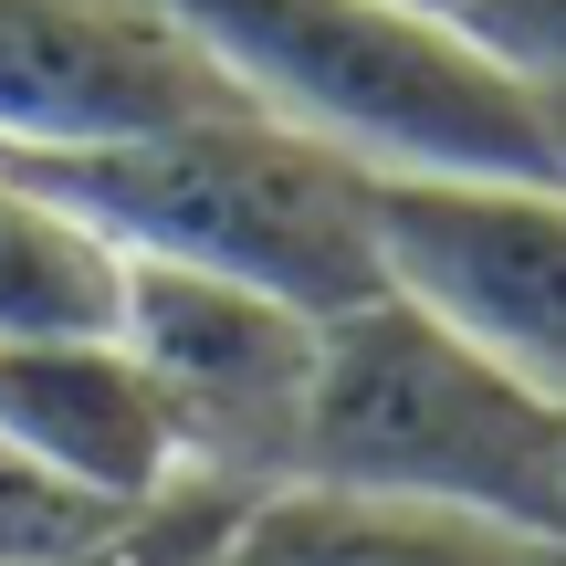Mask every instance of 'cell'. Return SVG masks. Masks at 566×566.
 <instances>
[{
    "mask_svg": "<svg viewBox=\"0 0 566 566\" xmlns=\"http://www.w3.org/2000/svg\"><path fill=\"white\" fill-rule=\"evenodd\" d=\"M263 116L378 179H556L566 147L535 95L420 0H158Z\"/></svg>",
    "mask_w": 566,
    "mask_h": 566,
    "instance_id": "cell-1",
    "label": "cell"
},
{
    "mask_svg": "<svg viewBox=\"0 0 566 566\" xmlns=\"http://www.w3.org/2000/svg\"><path fill=\"white\" fill-rule=\"evenodd\" d=\"M11 179L95 221L116 252H158V263H200L231 283L304 304V315H346L378 294V221H367V179L378 168L336 158L325 137L231 105V116H179L147 137H84V147H0Z\"/></svg>",
    "mask_w": 566,
    "mask_h": 566,
    "instance_id": "cell-2",
    "label": "cell"
},
{
    "mask_svg": "<svg viewBox=\"0 0 566 566\" xmlns=\"http://www.w3.org/2000/svg\"><path fill=\"white\" fill-rule=\"evenodd\" d=\"M566 409H546L525 378L472 357L451 325H430L409 294H367L325 315L315 388H304L294 483L346 493H409V504L493 514L514 535L566 525Z\"/></svg>",
    "mask_w": 566,
    "mask_h": 566,
    "instance_id": "cell-3",
    "label": "cell"
},
{
    "mask_svg": "<svg viewBox=\"0 0 566 566\" xmlns=\"http://www.w3.org/2000/svg\"><path fill=\"white\" fill-rule=\"evenodd\" d=\"M315 336L325 325L304 315V304L263 294V283L126 252L116 346L137 357V378L158 388L168 441H179V472H200V483H231V493L294 483Z\"/></svg>",
    "mask_w": 566,
    "mask_h": 566,
    "instance_id": "cell-4",
    "label": "cell"
},
{
    "mask_svg": "<svg viewBox=\"0 0 566 566\" xmlns=\"http://www.w3.org/2000/svg\"><path fill=\"white\" fill-rule=\"evenodd\" d=\"M378 283L566 409V168L556 179H367Z\"/></svg>",
    "mask_w": 566,
    "mask_h": 566,
    "instance_id": "cell-5",
    "label": "cell"
},
{
    "mask_svg": "<svg viewBox=\"0 0 566 566\" xmlns=\"http://www.w3.org/2000/svg\"><path fill=\"white\" fill-rule=\"evenodd\" d=\"M252 105L158 0H0V147L147 137Z\"/></svg>",
    "mask_w": 566,
    "mask_h": 566,
    "instance_id": "cell-6",
    "label": "cell"
},
{
    "mask_svg": "<svg viewBox=\"0 0 566 566\" xmlns=\"http://www.w3.org/2000/svg\"><path fill=\"white\" fill-rule=\"evenodd\" d=\"M0 441L105 504L179 483L168 409L116 336H0Z\"/></svg>",
    "mask_w": 566,
    "mask_h": 566,
    "instance_id": "cell-7",
    "label": "cell"
},
{
    "mask_svg": "<svg viewBox=\"0 0 566 566\" xmlns=\"http://www.w3.org/2000/svg\"><path fill=\"white\" fill-rule=\"evenodd\" d=\"M242 566H566V546L514 535L493 514L409 504V493H346V483H273L231 525Z\"/></svg>",
    "mask_w": 566,
    "mask_h": 566,
    "instance_id": "cell-8",
    "label": "cell"
},
{
    "mask_svg": "<svg viewBox=\"0 0 566 566\" xmlns=\"http://www.w3.org/2000/svg\"><path fill=\"white\" fill-rule=\"evenodd\" d=\"M242 504H252V493L179 472V483H168V493H147L137 514H116L95 546H63V556H11V566H210V556H221V535L242 525Z\"/></svg>",
    "mask_w": 566,
    "mask_h": 566,
    "instance_id": "cell-9",
    "label": "cell"
},
{
    "mask_svg": "<svg viewBox=\"0 0 566 566\" xmlns=\"http://www.w3.org/2000/svg\"><path fill=\"white\" fill-rule=\"evenodd\" d=\"M462 21H472V42L535 95V116H546L556 147H566V0H462Z\"/></svg>",
    "mask_w": 566,
    "mask_h": 566,
    "instance_id": "cell-10",
    "label": "cell"
},
{
    "mask_svg": "<svg viewBox=\"0 0 566 566\" xmlns=\"http://www.w3.org/2000/svg\"><path fill=\"white\" fill-rule=\"evenodd\" d=\"M210 566H242V556H231V535H221V556H210Z\"/></svg>",
    "mask_w": 566,
    "mask_h": 566,
    "instance_id": "cell-11",
    "label": "cell"
},
{
    "mask_svg": "<svg viewBox=\"0 0 566 566\" xmlns=\"http://www.w3.org/2000/svg\"><path fill=\"white\" fill-rule=\"evenodd\" d=\"M420 11H462V0H420Z\"/></svg>",
    "mask_w": 566,
    "mask_h": 566,
    "instance_id": "cell-12",
    "label": "cell"
},
{
    "mask_svg": "<svg viewBox=\"0 0 566 566\" xmlns=\"http://www.w3.org/2000/svg\"><path fill=\"white\" fill-rule=\"evenodd\" d=\"M556 483H566V472H556ZM556 546H566V525H556Z\"/></svg>",
    "mask_w": 566,
    "mask_h": 566,
    "instance_id": "cell-13",
    "label": "cell"
}]
</instances>
